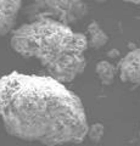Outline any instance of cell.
Masks as SVG:
<instances>
[{
    "mask_svg": "<svg viewBox=\"0 0 140 146\" xmlns=\"http://www.w3.org/2000/svg\"><path fill=\"white\" fill-rule=\"evenodd\" d=\"M0 118L10 135L46 146L80 143L88 131L82 100L50 76L0 77Z\"/></svg>",
    "mask_w": 140,
    "mask_h": 146,
    "instance_id": "obj_1",
    "label": "cell"
},
{
    "mask_svg": "<svg viewBox=\"0 0 140 146\" xmlns=\"http://www.w3.org/2000/svg\"><path fill=\"white\" fill-rule=\"evenodd\" d=\"M11 48L38 60L49 76L62 83L76 79L87 66L85 34L51 17H39L13 29Z\"/></svg>",
    "mask_w": 140,
    "mask_h": 146,
    "instance_id": "obj_2",
    "label": "cell"
},
{
    "mask_svg": "<svg viewBox=\"0 0 140 146\" xmlns=\"http://www.w3.org/2000/svg\"><path fill=\"white\" fill-rule=\"evenodd\" d=\"M51 13V18L70 25L87 15L88 7L84 0H40Z\"/></svg>",
    "mask_w": 140,
    "mask_h": 146,
    "instance_id": "obj_3",
    "label": "cell"
},
{
    "mask_svg": "<svg viewBox=\"0 0 140 146\" xmlns=\"http://www.w3.org/2000/svg\"><path fill=\"white\" fill-rule=\"evenodd\" d=\"M118 74L124 83L140 84V49L130 50L124 55L118 65Z\"/></svg>",
    "mask_w": 140,
    "mask_h": 146,
    "instance_id": "obj_4",
    "label": "cell"
},
{
    "mask_svg": "<svg viewBox=\"0 0 140 146\" xmlns=\"http://www.w3.org/2000/svg\"><path fill=\"white\" fill-rule=\"evenodd\" d=\"M23 0H0V35L12 31Z\"/></svg>",
    "mask_w": 140,
    "mask_h": 146,
    "instance_id": "obj_5",
    "label": "cell"
},
{
    "mask_svg": "<svg viewBox=\"0 0 140 146\" xmlns=\"http://www.w3.org/2000/svg\"><path fill=\"white\" fill-rule=\"evenodd\" d=\"M85 38H87L88 48H94V49H100L108 42V35L98 22H92L88 26Z\"/></svg>",
    "mask_w": 140,
    "mask_h": 146,
    "instance_id": "obj_6",
    "label": "cell"
},
{
    "mask_svg": "<svg viewBox=\"0 0 140 146\" xmlns=\"http://www.w3.org/2000/svg\"><path fill=\"white\" fill-rule=\"evenodd\" d=\"M96 74L104 85H110L116 78L117 70L110 61L102 60L99 61L96 65Z\"/></svg>",
    "mask_w": 140,
    "mask_h": 146,
    "instance_id": "obj_7",
    "label": "cell"
},
{
    "mask_svg": "<svg viewBox=\"0 0 140 146\" xmlns=\"http://www.w3.org/2000/svg\"><path fill=\"white\" fill-rule=\"evenodd\" d=\"M87 135H89V138L93 141H100L104 136V127L100 123H95L94 125L88 127Z\"/></svg>",
    "mask_w": 140,
    "mask_h": 146,
    "instance_id": "obj_8",
    "label": "cell"
},
{
    "mask_svg": "<svg viewBox=\"0 0 140 146\" xmlns=\"http://www.w3.org/2000/svg\"><path fill=\"white\" fill-rule=\"evenodd\" d=\"M127 3H130V4H135V5H140V0H124Z\"/></svg>",
    "mask_w": 140,
    "mask_h": 146,
    "instance_id": "obj_9",
    "label": "cell"
}]
</instances>
